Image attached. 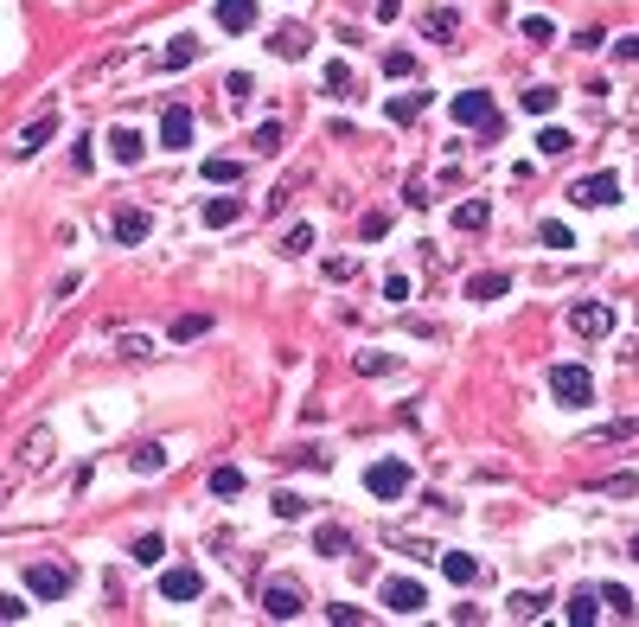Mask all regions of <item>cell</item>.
Listing matches in <instances>:
<instances>
[{
	"label": "cell",
	"mask_w": 639,
	"mask_h": 627,
	"mask_svg": "<svg viewBox=\"0 0 639 627\" xmlns=\"http://www.w3.org/2000/svg\"><path fill=\"white\" fill-rule=\"evenodd\" d=\"M448 115H454V128H479V134H499V103H492L486 90H461V97L448 103Z\"/></svg>",
	"instance_id": "6da1fadb"
},
{
	"label": "cell",
	"mask_w": 639,
	"mask_h": 627,
	"mask_svg": "<svg viewBox=\"0 0 639 627\" xmlns=\"http://www.w3.org/2000/svg\"><path fill=\"white\" fill-rule=\"evenodd\" d=\"M365 486L378 500H403L409 493V461H397V455H384V461H371V474H365Z\"/></svg>",
	"instance_id": "7a4b0ae2"
},
{
	"label": "cell",
	"mask_w": 639,
	"mask_h": 627,
	"mask_svg": "<svg viewBox=\"0 0 639 627\" xmlns=\"http://www.w3.org/2000/svg\"><path fill=\"white\" fill-rule=\"evenodd\" d=\"M550 397H556V403H589V397H595L589 365H556V372H550Z\"/></svg>",
	"instance_id": "3957f363"
},
{
	"label": "cell",
	"mask_w": 639,
	"mask_h": 627,
	"mask_svg": "<svg viewBox=\"0 0 639 627\" xmlns=\"http://www.w3.org/2000/svg\"><path fill=\"white\" fill-rule=\"evenodd\" d=\"M384 608L409 621V614H422V608H429V589H422L415 576H390V583H384Z\"/></svg>",
	"instance_id": "277c9868"
},
{
	"label": "cell",
	"mask_w": 639,
	"mask_h": 627,
	"mask_svg": "<svg viewBox=\"0 0 639 627\" xmlns=\"http://www.w3.org/2000/svg\"><path fill=\"white\" fill-rule=\"evenodd\" d=\"M70 583H78V576H70V564H32V570H26V589L45 595V602L70 595Z\"/></svg>",
	"instance_id": "5b68a950"
},
{
	"label": "cell",
	"mask_w": 639,
	"mask_h": 627,
	"mask_svg": "<svg viewBox=\"0 0 639 627\" xmlns=\"http://www.w3.org/2000/svg\"><path fill=\"white\" fill-rule=\"evenodd\" d=\"M570 327H576L582 339L614 333V301H576V308H570Z\"/></svg>",
	"instance_id": "8992f818"
},
{
	"label": "cell",
	"mask_w": 639,
	"mask_h": 627,
	"mask_svg": "<svg viewBox=\"0 0 639 627\" xmlns=\"http://www.w3.org/2000/svg\"><path fill=\"white\" fill-rule=\"evenodd\" d=\"M576 205H589V212H601V205H614L620 198V173H589V180H576V192H570Z\"/></svg>",
	"instance_id": "52a82bcc"
},
{
	"label": "cell",
	"mask_w": 639,
	"mask_h": 627,
	"mask_svg": "<svg viewBox=\"0 0 639 627\" xmlns=\"http://www.w3.org/2000/svg\"><path fill=\"white\" fill-rule=\"evenodd\" d=\"M160 595H167V602H198V595H205V576H198L192 564H173V570H160Z\"/></svg>",
	"instance_id": "ba28073f"
},
{
	"label": "cell",
	"mask_w": 639,
	"mask_h": 627,
	"mask_svg": "<svg viewBox=\"0 0 639 627\" xmlns=\"http://www.w3.org/2000/svg\"><path fill=\"white\" fill-rule=\"evenodd\" d=\"M160 148H192V109L186 103H173L160 115Z\"/></svg>",
	"instance_id": "9c48e42d"
},
{
	"label": "cell",
	"mask_w": 639,
	"mask_h": 627,
	"mask_svg": "<svg viewBox=\"0 0 639 627\" xmlns=\"http://www.w3.org/2000/svg\"><path fill=\"white\" fill-rule=\"evenodd\" d=\"M442 576H448L454 589L479 583V557H467V550H442Z\"/></svg>",
	"instance_id": "30bf717a"
},
{
	"label": "cell",
	"mask_w": 639,
	"mask_h": 627,
	"mask_svg": "<svg viewBox=\"0 0 639 627\" xmlns=\"http://www.w3.org/2000/svg\"><path fill=\"white\" fill-rule=\"evenodd\" d=\"M256 26V0H218V32H250Z\"/></svg>",
	"instance_id": "8fae6325"
},
{
	"label": "cell",
	"mask_w": 639,
	"mask_h": 627,
	"mask_svg": "<svg viewBox=\"0 0 639 627\" xmlns=\"http://www.w3.org/2000/svg\"><path fill=\"white\" fill-rule=\"evenodd\" d=\"M499 295H512V275L506 269H486V275L467 282V301H499Z\"/></svg>",
	"instance_id": "7c38bea8"
},
{
	"label": "cell",
	"mask_w": 639,
	"mask_h": 627,
	"mask_svg": "<svg viewBox=\"0 0 639 627\" xmlns=\"http://www.w3.org/2000/svg\"><path fill=\"white\" fill-rule=\"evenodd\" d=\"M186 64H198V39L192 32L167 39V51H160V71H186Z\"/></svg>",
	"instance_id": "4fadbf2b"
},
{
	"label": "cell",
	"mask_w": 639,
	"mask_h": 627,
	"mask_svg": "<svg viewBox=\"0 0 639 627\" xmlns=\"http://www.w3.org/2000/svg\"><path fill=\"white\" fill-rule=\"evenodd\" d=\"M167 461H173V455H167V448H160V442H141V448H134V455H128V467H134V474H141V480H148V474H167Z\"/></svg>",
	"instance_id": "5bb4252c"
},
{
	"label": "cell",
	"mask_w": 639,
	"mask_h": 627,
	"mask_svg": "<svg viewBox=\"0 0 639 627\" xmlns=\"http://www.w3.org/2000/svg\"><path fill=\"white\" fill-rule=\"evenodd\" d=\"M262 608H269V621H301V595H295V589H281V583L262 595Z\"/></svg>",
	"instance_id": "9a60e30c"
},
{
	"label": "cell",
	"mask_w": 639,
	"mask_h": 627,
	"mask_svg": "<svg viewBox=\"0 0 639 627\" xmlns=\"http://www.w3.org/2000/svg\"><path fill=\"white\" fill-rule=\"evenodd\" d=\"M109 154H115L122 167H134L141 154H148V142H141V134H134V128H115V134H109Z\"/></svg>",
	"instance_id": "2e32d148"
},
{
	"label": "cell",
	"mask_w": 639,
	"mask_h": 627,
	"mask_svg": "<svg viewBox=\"0 0 639 627\" xmlns=\"http://www.w3.org/2000/svg\"><path fill=\"white\" fill-rule=\"evenodd\" d=\"M45 455H51V429H32V436L20 442V474H32V467H45Z\"/></svg>",
	"instance_id": "e0dca14e"
},
{
	"label": "cell",
	"mask_w": 639,
	"mask_h": 627,
	"mask_svg": "<svg viewBox=\"0 0 639 627\" xmlns=\"http://www.w3.org/2000/svg\"><path fill=\"white\" fill-rule=\"evenodd\" d=\"M314 550H320V557H351L345 525H320V531H314Z\"/></svg>",
	"instance_id": "ac0fdd59"
},
{
	"label": "cell",
	"mask_w": 639,
	"mask_h": 627,
	"mask_svg": "<svg viewBox=\"0 0 639 627\" xmlns=\"http://www.w3.org/2000/svg\"><path fill=\"white\" fill-rule=\"evenodd\" d=\"M570 621H576V627H595V621H601V595H595V589H576V595H570Z\"/></svg>",
	"instance_id": "d6986e66"
},
{
	"label": "cell",
	"mask_w": 639,
	"mask_h": 627,
	"mask_svg": "<svg viewBox=\"0 0 639 627\" xmlns=\"http://www.w3.org/2000/svg\"><path fill=\"white\" fill-rule=\"evenodd\" d=\"M58 134V115H39V122H26V134H20V154H39L45 142Z\"/></svg>",
	"instance_id": "ffe728a7"
},
{
	"label": "cell",
	"mask_w": 639,
	"mask_h": 627,
	"mask_svg": "<svg viewBox=\"0 0 639 627\" xmlns=\"http://www.w3.org/2000/svg\"><path fill=\"white\" fill-rule=\"evenodd\" d=\"M486 225H492V205L486 198H467L461 212H454V231H486Z\"/></svg>",
	"instance_id": "44dd1931"
},
{
	"label": "cell",
	"mask_w": 639,
	"mask_h": 627,
	"mask_svg": "<svg viewBox=\"0 0 639 627\" xmlns=\"http://www.w3.org/2000/svg\"><path fill=\"white\" fill-rule=\"evenodd\" d=\"M154 225H148V212H115V244H141Z\"/></svg>",
	"instance_id": "7402d4cb"
},
{
	"label": "cell",
	"mask_w": 639,
	"mask_h": 627,
	"mask_svg": "<svg viewBox=\"0 0 639 627\" xmlns=\"http://www.w3.org/2000/svg\"><path fill=\"white\" fill-rule=\"evenodd\" d=\"M639 436V416H620V423H601V429H589L582 442H633Z\"/></svg>",
	"instance_id": "603a6c76"
},
{
	"label": "cell",
	"mask_w": 639,
	"mask_h": 627,
	"mask_svg": "<svg viewBox=\"0 0 639 627\" xmlns=\"http://www.w3.org/2000/svg\"><path fill=\"white\" fill-rule=\"evenodd\" d=\"M595 595H601V608H607V614H614V621H633V595H626V589H620V583H601V589H595Z\"/></svg>",
	"instance_id": "cb8c5ba5"
},
{
	"label": "cell",
	"mask_w": 639,
	"mask_h": 627,
	"mask_svg": "<svg viewBox=\"0 0 639 627\" xmlns=\"http://www.w3.org/2000/svg\"><path fill=\"white\" fill-rule=\"evenodd\" d=\"M237 218H243V198H211V205H205V225H218V231L237 225Z\"/></svg>",
	"instance_id": "d4e9b609"
},
{
	"label": "cell",
	"mask_w": 639,
	"mask_h": 627,
	"mask_svg": "<svg viewBox=\"0 0 639 627\" xmlns=\"http://www.w3.org/2000/svg\"><path fill=\"white\" fill-rule=\"evenodd\" d=\"M211 493H218V500H237V493H243V467H211Z\"/></svg>",
	"instance_id": "484cf974"
},
{
	"label": "cell",
	"mask_w": 639,
	"mask_h": 627,
	"mask_svg": "<svg viewBox=\"0 0 639 627\" xmlns=\"http://www.w3.org/2000/svg\"><path fill=\"white\" fill-rule=\"evenodd\" d=\"M205 180H211V186H237V180H243V161H224V154L205 161Z\"/></svg>",
	"instance_id": "4316f807"
},
{
	"label": "cell",
	"mask_w": 639,
	"mask_h": 627,
	"mask_svg": "<svg viewBox=\"0 0 639 627\" xmlns=\"http://www.w3.org/2000/svg\"><path fill=\"white\" fill-rule=\"evenodd\" d=\"M301 51H307V32L301 26H281L275 32V58H301Z\"/></svg>",
	"instance_id": "83f0119b"
},
{
	"label": "cell",
	"mask_w": 639,
	"mask_h": 627,
	"mask_svg": "<svg viewBox=\"0 0 639 627\" xmlns=\"http://www.w3.org/2000/svg\"><path fill=\"white\" fill-rule=\"evenodd\" d=\"M320 84H326L333 97H345V90H351V64H345V58H333L326 71H320Z\"/></svg>",
	"instance_id": "f1b7e54d"
},
{
	"label": "cell",
	"mask_w": 639,
	"mask_h": 627,
	"mask_svg": "<svg viewBox=\"0 0 639 627\" xmlns=\"http://www.w3.org/2000/svg\"><path fill=\"white\" fill-rule=\"evenodd\" d=\"M537 148H543L550 161H562V154H570L576 142H570V128H543V134H537Z\"/></svg>",
	"instance_id": "f546056e"
},
{
	"label": "cell",
	"mask_w": 639,
	"mask_h": 627,
	"mask_svg": "<svg viewBox=\"0 0 639 627\" xmlns=\"http://www.w3.org/2000/svg\"><path fill=\"white\" fill-rule=\"evenodd\" d=\"M198 333H211V314H179V320H173V339H179V346L198 339Z\"/></svg>",
	"instance_id": "4dcf8cb0"
},
{
	"label": "cell",
	"mask_w": 639,
	"mask_h": 627,
	"mask_svg": "<svg viewBox=\"0 0 639 627\" xmlns=\"http://www.w3.org/2000/svg\"><path fill=\"white\" fill-rule=\"evenodd\" d=\"M537 614H543V595H537V589L512 595V621H537Z\"/></svg>",
	"instance_id": "1f68e13d"
},
{
	"label": "cell",
	"mask_w": 639,
	"mask_h": 627,
	"mask_svg": "<svg viewBox=\"0 0 639 627\" xmlns=\"http://www.w3.org/2000/svg\"><path fill=\"white\" fill-rule=\"evenodd\" d=\"M250 148H256V154H275V148H281V122H262V128L250 134Z\"/></svg>",
	"instance_id": "d6a6232c"
},
{
	"label": "cell",
	"mask_w": 639,
	"mask_h": 627,
	"mask_svg": "<svg viewBox=\"0 0 639 627\" xmlns=\"http://www.w3.org/2000/svg\"><path fill=\"white\" fill-rule=\"evenodd\" d=\"M537 237H543L550 250H576V231H570V225H556V218H550V225H543Z\"/></svg>",
	"instance_id": "836d02e7"
},
{
	"label": "cell",
	"mask_w": 639,
	"mask_h": 627,
	"mask_svg": "<svg viewBox=\"0 0 639 627\" xmlns=\"http://www.w3.org/2000/svg\"><path fill=\"white\" fill-rule=\"evenodd\" d=\"M351 365H359V372H371V378L397 372V359H390V353H359V359H351Z\"/></svg>",
	"instance_id": "e575fe53"
},
{
	"label": "cell",
	"mask_w": 639,
	"mask_h": 627,
	"mask_svg": "<svg viewBox=\"0 0 639 627\" xmlns=\"http://www.w3.org/2000/svg\"><path fill=\"white\" fill-rule=\"evenodd\" d=\"M134 557H141V564H148V570H154V564H160V557H167V544H160V531H154V538H134Z\"/></svg>",
	"instance_id": "d590c367"
},
{
	"label": "cell",
	"mask_w": 639,
	"mask_h": 627,
	"mask_svg": "<svg viewBox=\"0 0 639 627\" xmlns=\"http://www.w3.org/2000/svg\"><path fill=\"white\" fill-rule=\"evenodd\" d=\"M384 109H390V122H415L422 115V97H390Z\"/></svg>",
	"instance_id": "8d00e7d4"
},
{
	"label": "cell",
	"mask_w": 639,
	"mask_h": 627,
	"mask_svg": "<svg viewBox=\"0 0 639 627\" xmlns=\"http://www.w3.org/2000/svg\"><path fill=\"white\" fill-rule=\"evenodd\" d=\"M384 78H415V58L409 51H384Z\"/></svg>",
	"instance_id": "74e56055"
},
{
	"label": "cell",
	"mask_w": 639,
	"mask_h": 627,
	"mask_svg": "<svg viewBox=\"0 0 639 627\" xmlns=\"http://www.w3.org/2000/svg\"><path fill=\"white\" fill-rule=\"evenodd\" d=\"M281 250H288V256H307V250H314V225H295V231H288V244H281Z\"/></svg>",
	"instance_id": "f35d334b"
},
{
	"label": "cell",
	"mask_w": 639,
	"mask_h": 627,
	"mask_svg": "<svg viewBox=\"0 0 639 627\" xmlns=\"http://www.w3.org/2000/svg\"><path fill=\"white\" fill-rule=\"evenodd\" d=\"M115 353H122V359H154V346H148V339H141V333H128V339L115 346Z\"/></svg>",
	"instance_id": "ab89813d"
},
{
	"label": "cell",
	"mask_w": 639,
	"mask_h": 627,
	"mask_svg": "<svg viewBox=\"0 0 639 627\" xmlns=\"http://www.w3.org/2000/svg\"><path fill=\"white\" fill-rule=\"evenodd\" d=\"M422 32H429V39H454V14H429V20H422Z\"/></svg>",
	"instance_id": "60d3db41"
},
{
	"label": "cell",
	"mask_w": 639,
	"mask_h": 627,
	"mask_svg": "<svg viewBox=\"0 0 639 627\" xmlns=\"http://www.w3.org/2000/svg\"><path fill=\"white\" fill-rule=\"evenodd\" d=\"M518 32H525V39H537V45H543V39H556V26H550V20H537V14H531V20H518Z\"/></svg>",
	"instance_id": "b9f144b4"
},
{
	"label": "cell",
	"mask_w": 639,
	"mask_h": 627,
	"mask_svg": "<svg viewBox=\"0 0 639 627\" xmlns=\"http://www.w3.org/2000/svg\"><path fill=\"white\" fill-rule=\"evenodd\" d=\"M525 109H531V115H550V109H556V90H525Z\"/></svg>",
	"instance_id": "7bdbcfd3"
},
{
	"label": "cell",
	"mask_w": 639,
	"mask_h": 627,
	"mask_svg": "<svg viewBox=\"0 0 639 627\" xmlns=\"http://www.w3.org/2000/svg\"><path fill=\"white\" fill-rule=\"evenodd\" d=\"M307 506H301V493H275V519H301Z\"/></svg>",
	"instance_id": "ee69618b"
},
{
	"label": "cell",
	"mask_w": 639,
	"mask_h": 627,
	"mask_svg": "<svg viewBox=\"0 0 639 627\" xmlns=\"http://www.w3.org/2000/svg\"><path fill=\"white\" fill-rule=\"evenodd\" d=\"M351 269H359L351 256H326V275H333V282H351Z\"/></svg>",
	"instance_id": "f6af8a7d"
},
{
	"label": "cell",
	"mask_w": 639,
	"mask_h": 627,
	"mask_svg": "<svg viewBox=\"0 0 639 627\" xmlns=\"http://www.w3.org/2000/svg\"><path fill=\"white\" fill-rule=\"evenodd\" d=\"M0 621H26V595H0Z\"/></svg>",
	"instance_id": "bcb514c9"
},
{
	"label": "cell",
	"mask_w": 639,
	"mask_h": 627,
	"mask_svg": "<svg viewBox=\"0 0 639 627\" xmlns=\"http://www.w3.org/2000/svg\"><path fill=\"white\" fill-rule=\"evenodd\" d=\"M384 231H390V212H371V218H365V244H378Z\"/></svg>",
	"instance_id": "7dc6e473"
},
{
	"label": "cell",
	"mask_w": 639,
	"mask_h": 627,
	"mask_svg": "<svg viewBox=\"0 0 639 627\" xmlns=\"http://www.w3.org/2000/svg\"><path fill=\"white\" fill-rule=\"evenodd\" d=\"M326 621H333V627H351V621H359V608H345V602H333V608H326Z\"/></svg>",
	"instance_id": "c3c4849f"
},
{
	"label": "cell",
	"mask_w": 639,
	"mask_h": 627,
	"mask_svg": "<svg viewBox=\"0 0 639 627\" xmlns=\"http://www.w3.org/2000/svg\"><path fill=\"white\" fill-rule=\"evenodd\" d=\"M614 58H639V32H633V39H620V45H614Z\"/></svg>",
	"instance_id": "681fc988"
},
{
	"label": "cell",
	"mask_w": 639,
	"mask_h": 627,
	"mask_svg": "<svg viewBox=\"0 0 639 627\" xmlns=\"http://www.w3.org/2000/svg\"><path fill=\"white\" fill-rule=\"evenodd\" d=\"M626 550H633V564H639V531H633V544H626Z\"/></svg>",
	"instance_id": "f907efd6"
}]
</instances>
